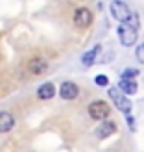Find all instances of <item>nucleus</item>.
Masks as SVG:
<instances>
[{
	"label": "nucleus",
	"mask_w": 144,
	"mask_h": 152,
	"mask_svg": "<svg viewBox=\"0 0 144 152\" xmlns=\"http://www.w3.org/2000/svg\"><path fill=\"white\" fill-rule=\"evenodd\" d=\"M109 98H111L113 104H115V106H117V108L122 111V113H127V115L131 113L133 104L130 102V98H127V96H126V95H124L118 87H111V89H109Z\"/></svg>",
	"instance_id": "f257e3e1"
},
{
	"label": "nucleus",
	"mask_w": 144,
	"mask_h": 152,
	"mask_svg": "<svg viewBox=\"0 0 144 152\" xmlns=\"http://www.w3.org/2000/svg\"><path fill=\"white\" fill-rule=\"evenodd\" d=\"M109 113H111V108H109V104L103 102V100H94V102L89 104V115H90V119L105 121L109 117Z\"/></svg>",
	"instance_id": "f03ea898"
},
{
	"label": "nucleus",
	"mask_w": 144,
	"mask_h": 152,
	"mask_svg": "<svg viewBox=\"0 0 144 152\" xmlns=\"http://www.w3.org/2000/svg\"><path fill=\"white\" fill-rule=\"evenodd\" d=\"M117 34H118V39H120V43H122L124 47H133V45L137 43L139 30H135V28L127 26V24H120Z\"/></svg>",
	"instance_id": "7ed1b4c3"
},
{
	"label": "nucleus",
	"mask_w": 144,
	"mask_h": 152,
	"mask_svg": "<svg viewBox=\"0 0 144 152\" xmlns=\"http://www.w3.org/2000/svg\"><path fill=\"white\" fill-rule=\"evenodd\" d=\"M111 15L115 17L118 22H122V24H126L127 20H130L131 17V11H130V7H127L126 2H120V0H115V2H111Z\"/></svg>",
	"instance_id": "20e7f679"
},
{
	"label": "nucleus",
	"mask_w": 144,
	"mask_h": 152,
	"mask_svg": "<svg viewBox=\"0 0 144 152\" xmlns=\"http://www.w3.org/2000/svg\"><path fill=\"white\" fill-rule=\"evenodd\" d=\"M90 22H93V13L87 7H80V10L74 11V24L78 28H87Z\"/></svg>",
	"instance_id": "39448f33"
},
{
	"label": "nucleus",
	"mask_w": 144,
	"mask_h": 152,
	"mask_svg": "<svg viewBox=\"0 0 144 152\" xmlns=\"http://www.w3.org/2000/svg\"><path fill=\"white\" fill-rule=\"evenodd\" d=\"M59 95H61V98H65V100H74V98L80 95V89L74 82H63L61 87H59Z\"/></svg>",
	"instance_id": "423d86ee"
},
{
	"label": "nucleus",
	"mask_w": 144,
	"mask_h": 152,
	"mask_svg": "<svg viewBox=\"0 0 144 152\" xmlns=\"http://www.w3.org/2000/svg\"><path fill=\"white\" fill-rule=\"evenodd\" d=\"M115 132H117V124L111 123V121H103V123L98 126L96 135H98L100 139H105V137H109V135H113Z\"/></svg>",
	"instance_id": "0eeeda50"
},
{
	"label": "nucleus",
	"mask_w": 144,
	"mask_h": 152,
	"mask_svg": "<svg viewBox=\"0 0 144 152\" xmlns=\"http://www.w3.org/2000/svg\"><path fill=\"white\" fill-rule=\"evenodd\" d=\"M15 124V119L11 113H7V111H0V134H6V132H9L11 128Z\"/></svg>",
	"instance_id": "6e6552de"
},
{
	"label": "nucleus",
	"mask_w": 144,
	"mask_h": 152,
	"mask_svg": "<svg viewBox=\"0 0 144 152\" xmlns=\"http://www.w3.org/2000/svg\"><path fill=\"white\" fill-rule=\"evenodd\" d=\"M100 50H102V47H100V45H96L94 48H90L89 52H85V54L81 56V63L85 65V67H90L96 61V56H98V52H100Z\"/></svg>",
	"instance_id": "1a4fd4ad"
},
{
	"label": "nucleus",
	"mask_w": 144,
	"mask_h": 152,
	"mask_svg": "<svg viewBox=\"0 0 144 152\" xmlns=\"http://www.w3.org/2000/svg\"><path fill=\"white\" fill-rule=\"evenodd\" d=\"M118 89L122 91L124 95H135L137 93V82L135 80H120Z\"/></svg>",
	"instance_id": "9d476101"
},
{
	"label": "nucleus",
	"mask_w": 144,
	"mask_h": 152,
	"mask_svg": "<svg viewBox=\"0 0 144 152\" xmlns=\"http://www.w3.org/2000/svg\"><path fill=\"white\" fill-rule=\"evenodd\" d=\"M46 67H48V63H46V61H44V59H43V58H33V59H32V61H30V63H28V69H30V71H32L33 74H39V72H43L44 69H46Z\"/></svg>",
	"instance_id": "9b49d317"
},
{
	"label": "nucleus",
	"mask_w": 144,
	"mask_h": 152,
	"mask_svg": "<svg viewBox=\"0 0 144 152\" xmlns=\"http://www.w3.org/2000/svg\"><path fill=\"white\" fill-rule=\"evenodd\" d=\"M56 95V87L52 86V83H43V86L39 87V98H43V100H48V98H52Z\"/></svg>",
	"instance_id": "f8f14e48"
},
{
	"label": "nucleus",
	"mask_w": 144,
	"mask_h": 152,
	"mask_svg": "<svg viewBox=\"0 0 144 152\" xmlns=\"http://www.w3.org/2000/svg\"><path fill=\"white\" fill-rule=\"evenodd\" d=\"M139 76L137 69H124L122 71V80H135Z\"/></svg>",
	"instance_id": "ddd939ff"
},
{
	"label": "nucleus",
	"mask_w": 144,
	"mask_h": 152,
	"mask_svg": "<svg viewBox=\"0 0 144 152\" xmlns=\"http://www.w3.org/2000/svg\"><path fill=\"white\" fill-rule=\"evenodd\" d=\"M126 24H127V26H131V28H135V30H139V24H140V22H139V15H137V13H133Z\"/></svg>",
	"instance_id": "4468645a"
},
{
	"label": "nucleus",
	"mask_w": 144,
	"mask_h": 152,
	"mask_svg": "<svg viewBox=\"0 0 144 152\" xmlns=\"http://www.w3.org/2000/svg\"><path fill=\"white\" fill-rule=\"evenodd\" d=\"M135 56H137V59H139L140 63H144V43L137 47V50H135Z\"/></svg>",
	"instance_id": "2eb2a0df"
},
{
	"label": "nucleus",
	"mask_w": 144,
	"mask_h": 152,
	"mask_svg": "<svg viewBox=\"0 0 144 152\" xmlns=\"http://www.w3.org/2000/svg\"><path fill=\"white\" fill-rule=\"evenodd\" d=\"M94 82H96V86H102V87H105L109 83V80H107V76H103V74H100V76H96L94 78Z\"/></svg>",
	"instance_id": "dca6fc26"
},
{
	"label": "nucleus",
	"mask_w": 144,
	"mask_h": 152,
	"mask_svg": "<svg viewBox=\"0 0 144 152\" xmlns=\"http://www.w3.org/2000/svg\"><path fill=\"white\" fill-rule=\"evenodd\" d=\"M126 121H127V126H130L131 130H135V123H133V117H131V115H127V117H126Z\"/></svg>",
	"instance_id": "f3484780"
}]
</instances>
